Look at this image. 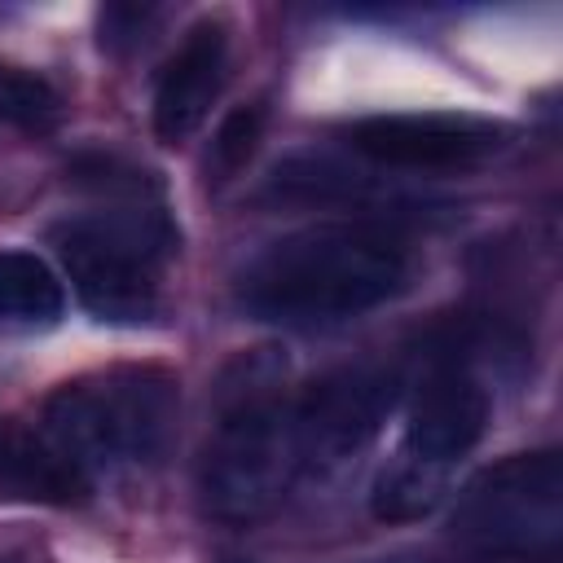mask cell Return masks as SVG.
<instances>
[{
  "mask_svg": "<svg viewBox=\"0 0 563 563\" xmlns=\"http://www.w3.org/2000/svg\"><path fill=\"white\" fill-rule=\"evenodd\" d=\"M501 123L479 114H369L347 128V145L378 163V167H409V172H457L475 167L501 150Z\"/></svg>",
  "mask_w": 563,
  "mask_h": 563,
  "instance_id": "7",
  "label": "cell"
},
{
  "mask_svg": "<svg viewBox=\"0 0 563 563\" xmlns=\"http://www.w3.org/2000/svg\"><path fill=\"white\" fill-rule=\"evenodd\" d=\"M260 136H264V110L260 106H233L220 119V128L207 145V158H202L207 189H224L229 180H238L246 172V163L255 158Z\"/></svg>",
  "mask_w": 563,
  "mask_h": 563,
  "instance_id": "13",
  "label": "cell"
},
{
  "mask_svg": "<svg viewBox=\"0 0 563 563\" xmlns=\"http://www.w3.org/2000/svg\"><path fill=\"white\" fill-rule=\"evenodd\" d=\"M299 471L286 361L273 347L242 352L216 383V427L198 466L202 506L224 523H255L282 506Z\"/></svg>",
  "mask_w": 563,
  "mask_h": 563,
  "instance_id": "2",
  "label": "cell"
},
{
  "mask_svg": "<svg viewBox=\"0 0 563 563\" xmlns=\"http://www.w3.org/2000/svg\"><path fill=\"white\" fill-rule=\"evenodd\" d=\"M53 251L79 295L101 321H145L158 308V282L180 238L145 198L97 207L53 224Z\"/></svg>",
  "mask_w": 563,
  "mask_h": 563,
  "instance_id": "4",
  "label": "cell"
},
{
  "mask_svg": "<svg viewBox=\"0 0 563 563\" xmlns=\"http://www.w3.org/2000/svg\"><path fill=\"white\" fill-rule=\"evenodd\" d=\"M400 396V374L387 365H339L295 400V440L303 471L339 466L361 453L387 422Z\"/></svg>",
  "mask_w": 563,
  "mask_h": 563,
  "instance_id": "6",
  "label": "cell"
},
{
  "mask_svg": "<svg viewBox=\"0 0 563 563\" xmlns=\"http://www.w3.org/2000/svg\"><path fill=\"white\" fill-rule=\"evenodd\" d=\"M488 422V387L457 361H440L409 400L405 422V457H418L427 466H453L462 453L475 449Z\"/></svg>",
  "mask_w": 563,
  "mask_h": 563,
  "instance_id": "8",
  "label": "cell"
},
{
  "mask_svg": "<svg viewBox=\"0 0 563 563\" xmlns=\"http://www.w3.org/2000/svg\"><path fill=\"white\" fill-rule=\"evenodd\" d=\"M229 66V26L220 18H202L185 31L180 48L167 57L154 88V136L163 145L189 141L211 114Z\"/></svg>",
  "mask_w": 563,
  "mask_h": 563,
  "instance_id": "9",
  "label": "cell"
},
{
  "mask_svg": "<svg viewBox=\"0 0 563 563\" xmlns=\"http://www.w3.org/2000/svg\"><path fill=\"white\" fill-rule=\"evenodd\" d=\"M444 484H449V471L444 466H427L418 457L396 453L378 471L374 493H369V506L387 523H409V519H422L444 497Z\"/></svg>",
  "mask_w": 563,
  "mask_h": 563,
  "instance_id": "12",
  "label": "cell"
},
{
  "mask_svg": "<svg viewBox=\"0 0 563 563\" xmlns=\"http://www.w3.org/2000/svg\"><path fill=\"white\" fill-rule=\"evenodd\" d=\"M361 563H435V559H431V554H422V550H391V554L361 559Z\"/></svg>",
  "mask_w": 563,
  "mask_h": 563,
  "instance_id": "16",
  "label": "cell"
},
{
  "mask_svg": "<svg viewBox=\"0 0 563 563\" xmlns=\"http://www.w3.org/2000/svg\"><path fill=\"white\" fill-rule=\"evenodd\" d=\"M413 255L383 224H308L268 242L238 277V303L277 325H330L409 286Z\"/></svg>",
  "mask_w": 563,
  "mask_h": 563,
  "instance_id": "1",
  "label": "cell"
},
{
  "mask_svg": "<svg viewBox=\"0 0 563 563\" xmlns=\"http://www.w3.org/2000/svg\"><path fill=\"white\" fill-rule=\"evenodd\" d=\"M0 484L44 506H79L92 493L79 462L44 427H26L18 418H0Z\"/></svg>",
  "mask_w": 563,
  "mask_h": 563,
  "instance_id": "10",
  "label": "cell"
},
{
  "mask_svg": "<svg viewBox=\"0 0 563 563\" xmlns=\"http://www.w3.org/2000/svg\"><path fill=\"white\" fill-rule=\"evenodd\" d=\"M180 383L163 365H114L62 383L40 413V427L92 471L158 462L172 444Z\"/></svg>",
  "mask_w": 563,
  "mask_h": 563,
  "instance_id": "3",
  "label": "cell"
},
{
  "mask_svg": "<svg viewBox=\"0 0 563 563\" xmlns=\"http://www.w3.org/2000/svg\"><path fill=\"white\" fill-rule=\"evenodd\" d=\"M449 541L466 563H554L563 541L559 453H510L471 475L449 515Z\"/></svg>",
  "mask_w": 563,
  "mask_h": 563,
  "instance_id": "5",
  "label": "cell"
},
{
  "mask_svg": "<svg viewBox=\"0 0 563 563\" xmlns=\"http://www.w3.org/2000/svg\"><path fill=\"white\" fill-rule=\"evenodd\" d=\"M154 4H106L97 13V31H101V48L110 53H128L145 40L150 22H154Z\"/></svg>",
  "mask_w": 563,
  "mask_h": 563,
  "instance_id": "15",
  "label": "cell"
},
{
  "mask_svg": "<svg viewBox=\"0 0 563 563\" xmlns=\"http://www.w3.org/2000/svg\"><path fill=\"white\" fill-rule=\"evenodd\" d=\"M66 308L62 277L35 251H0V321L53 325Z\"/></svg>",
  "mask_w": 563,
  "mask_h": 563,
  "instance_id": "11",
  "label": "cell"
},
{
  "mask_svg": "<svg viewBox=\"0 0 563 563\" xmlns=\"http://www.w3.org/2000/svg\"><path fill=\"white\" fill-rule=\"evenodd\" d=\"M0 119L22 132H48L62 119V92L35 70L0 66Z\"/></svg>",
  "mask_w": 563,
  "mask_h": 563,
  "instance_id": "14",
  "label": "cell"
}]
</instances>
